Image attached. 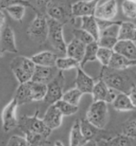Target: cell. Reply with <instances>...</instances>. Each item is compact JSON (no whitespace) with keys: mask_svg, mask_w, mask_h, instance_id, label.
I'll return each mask as SVG.
<instances>
[{"mask_svg":"<svg viewBox=\"0 0 136 146\" xmlns=\"http://www.w3.org/2000/svg\"><path fill=\"white\" fill-rule=\"evenodd\" d=\"M98 47H99V46H98V43L96 41L86 44L84 57L82 59V61L80 62V66L83 68L84 66V64H87L88 62H93V61H94V60H97L96 54H97Z\"/></svg>","mask_w":136,"mask_h":146,"instance_id":"cell-27","label":"cell"},{"mask_svg":"<svg viewBox=\"0 0 136 146\" xmlns=\"http://www.w3.org/2000/svg\"><path fill=\"white\" fill-rule=\"evenodd\" d=\"M54 104L59 109V111L62 113L64 116H70V115H73L75 113H77V111H78L77 105H74L63 99L58 100L57 102H55Z\"/></svg>","mask_w":136,"mask_h":146,"instance_id":"cell-30","label":"cell"},{"mask_svg":"<svg viewBox=\"0 0 136 146\" xmlns=\"http://www.w3.org/2000/svg\"><path fill=\"white\" fill-rule=\"evenodd\" d=\"M113 54V49L99 46L98 50H97L96 59L101 64H102L103 66H108L109 62H110L111 58H112Z\"/></svg>","mask_w":136,"mask_h":146,"instance_id":"cell-33","label":"cell"},{"mask_svg":"<svg viewBox=\"0 0 136 146\" xmlns=\"http://www.w3.org/2000/svg\"><path fill=\"white\" fill-rule=\"evenodd\" d=\"M128 95H129L131 101H132L133 106L136 109V85L135 84H133L132 86V88H131L130 92L128 93Z\"/></svg>","mask_w":136,"mask_h":146,"instance_id":"cell-41","label":"cell"},{"mask_svg":"<svg viewBox=\"0 0 136 146\" xmlns=\"http://www.w3.org/2000/svg\"><path fill=\"white\" fill-rule=\"evenodd\" d=\"M7 144L9 146H12V145H17V146L29 145L27 138L25 136H19V135H13V136H11L9 138Z\"/></svg>","mask_w":136,"mask_h":146,"instance_id":"cell-38","label":"cell"},{"mask_svg":"<svg viewBox=\"0 0 136 146\" xmlns=\"http://www.w3.org/2000/svg\"><path fill=\"white\" fill-rule=\"evenodd\" d=\"M86 118L98 129H103L109 120L107 103L104 101H94L86 112Z\"/></svg>","mask_w":136,"mask_h":146,"instance_id":"cell-4","label":"cell"},{"mask_svg":"<svg viewBox=\"0 0 136 146\" xmlns=\"http://www.w3.org/2000/svg\"><path fill=\"white\" fill-rule=\"evenodd\" d=\"M94 80L89 76L85 73L83 68L80 66L76 67V77H75V85L76 88L79 89L83 94H91L92 90L94 85Z\"/></svg>","mask_w":136,"mask_h":146,"instance_id":"cell-15","label":"cell"},{"mask_svg":"<svg viewBox=\"0 0 136 146\" xmlns=\"http://www.w3.org/2000/svg\"><path fill=\"white\" fill-rule=\"evenodd\" d=\"M130 64H131V66H132V65H136V59L135 60H130Z\"/></svg>","mask_w":136,"mask_h":146,"instance_id":"cell-44","label":"cell"},{"mask_svg":"<svg viewBox=\"0 0 136 146\" xmlns=\"http://www.w3.org/2000/svg\"><path fill=\"white\" fill-rule=\"evenodd\" d=\"M26 7H27L25 5L17 4V5H13V6H9L5 9H6L7 14L14 20L21 21L25 17V14H26Z\"/></svg>","mask_w":136,"mask_h":146,"instance_id":"cell-31","label":"cell"},{"mask_svg":"<svg viewBox=\"0 0 136 146\" xmlns=\"http://www.w3.org/2000/svg\"><path fill=\"white\" fill-rule=\"evenodd\" d=\"M118 12V4L116 0H103L99 2L94 11V17L103 20H113Z\"/></svg>","mask_w":136,"mask_h":146,"instance_id":"cell-10","label":"cell"},{"mask_svg":"<svg viewBox=\"0 0 136 146\" xmlns=\"http://www.w3.org/2000/svg\"><path fill=\"white\" fill-rule=\"evenodd\" d=\"M85 46L86 44L79 41L78 39L74 38L68 44H66V56L72 57L80 63L84 57Z\"/></svg>","mask_w":136,"mask_h":146,"instance_id":"cell-18","label":"cell"},{"mask_svg":"<svg viewBox=\"0 0 136 146\" xmlns=\"http://www.w3.org/2000/svg\"><path fill=\"white\" fill-rule=\"evenodd\" d=\"M99 0H81L72 5V16L74 17H83L94 16Z\"/></svg>","mask_w":136,"mask_h":146,"instance_id":"cell-13","label":"cell"},{"mask_svg":"<svg viewBox=\"0 0 136 146\" xmlns=\"http://www.w3.org/2000/svg\"><path fill=\"white\" fill-rule=\"evenodd\" d=\"M18 104L15 98L5 106L2 112V123L3 129L6 133L17 127L18 118L17 117V108Z\"/></svg>","mask_w":136,"mask_h":146,"instance_id":"cell-8","label":"cell"},{"mask_svg":"<svg viewBox=\"0 0 136 146\" xmlns=\"http://www.w3.org/2000/svg\"><path fill=\"white\" fill-rule=\"evenodd\" d=\"M58 74L56 66H42L36 65V69L33 74L32 81L47 84Z\"/></svg>","mask_w":136,"mask_h":146,"instance_id":"cell-14","label":"cell"},{"mask_svg":"<svg viewBox=\"0 0 136 146\" xmlns=\"http://www.w3.org/2000/svg\"><path fill=\"white\" fill-rule=\"evenodd\" d=\"M131 139H132V144L133 145H136V135H134V136H132V137H131Z\"/></svg>","mask_w":136,"mask_h":146,"instance_id":"cell-43","label":"cell"},{"mask_svg":"<svg viewBox=\"0 0 136 146\" xmlns=\"http://www.w3.org/2000/svg\"><path fill=\"white\" fill-rule=\"evenodd\" d=\"M122 10L127 17L136 18V3L132 0H124L122 4Z\"/></svg>","mask_w":136,"mask_h":146,"instance_id":"cell-35","label":"cell"},{"mask_svg":"<svg viewBox=\"0 0 136 146\" xmlns=\"http://www.w3.org/2000/svg\"><path fill=\"white\" fill-rule=\"evenodd\" d=\"M72 34H73V36H74V38L78 39L79 41L83 42L85 44H90V43L95 41L94 38L92 36H91V35L87 31H85V30H84L82 28L74 29L73 31H72Z\"/></svg>","mask_w":136,"mask_h":146,"instance_id":"cell-34","label":"cell"},{"mask_svg":"<svg viewBox=\"0 0 136 146\" xmlns=\"http://www.w3.org/2000/svg\"><path fill=\"white\" fill-rule=\"evenodd\" d=\"M119 70H114L107 66H103V73L101 74V79L109 87L113 88L120 93L127 94L130 92L133 84L131 82L127 74L118 72Z\"/></svg>","mask_w":136,"mask_h":146,"instance_id":"cell-2","label":"cell"},{"mask_svg":"<svg viewBox=\"0 0 136 146\" xmlns=\"http://www.w3.org/2000/svg\"><path fill=\"white\" fill-rule=\"evenodd\" d=\"M129 66H131L129 59L121 55L120 54L113 52L107 67L114 70H119V71H123V70L128 68Z\"/></svg>","mask_w":136,"mask_h":146,"instance_id":"cell-25","label":"cell"},{"mask_svg":"<svg viewBox=\"0 0 136 146\" xmlns=\"http://www.w3.org/2000/svg\"><path fill=\"white\" fill-rule=\"evenodd\" d=\"M113 52L120 54L129 60L136 59V44L130 40H118L113 48Z\"/></svg>","mask_w":136,"mask_h":146,"instance_id":"cell-17","label":"cell"},{"mask_svg":"<svg viewBox=\"0 0 136 146\" xmlns=\"http://www.w3.org/2000/svg\"><path fill=\"white\" fill-rule=\"evenodd\" d=\"M124 134L129 137H132L136 135V121L130 123L124 129Z\"/></svg>","mask_w":136,"mask_h":146,"instance_id":"cell-40","label":"cell"},{"mask_svg":"<svg viewBox=\"0 0 136 146\" xmlns=\"http://www.w3.org/2000/svg\"><path fill=\"white\" fill-rule=\"evenodd\" d=\"M83 94H84L80 91L79 89H77L76 87H75V88L70 89L65 93H64L62 99L66 101V102H68L70 104H74V105H77L78 106V104L80 103V100H81Z\"/></svg>","mask_w":136,"mask_h":146,"instance_id":"cell-32","label":"cell"},{"mask_svg":"<svg viewBox=\"0 0 136 146\" xmlns=\"http://www.w3.org/2000/svg\"><path fill=\"white\" fill-rule=\"evenodd\" d=\"M45 11H46L50 18L56 20V21L62 24L66 22L69 17L72 15L71 10H70V13H69L68 7L65 6L64 3H61V2L57 3L55 1H53V0H51V1L47 4Z\"/></svg>","mask_w":136,"mask_h":146,"instance_id":"cell-12","label":"cell"},{"mask_svg":"<svg viewBox=\"0 0 136 146\" xmlns=\"http://www.w3.org/2000/svg\"><path fill=\"white\" fill-rule=\"evenodd\" d=\"M27 36L37 44H43L48 36V21L42 14H37L27 28Z\"/></svg>","mask_w":136,"mask_h":146,"instance_id":"cell-5","label":"cell"},{"mask_svg":"<svg viewBox=\"0 0 136 146\" xmlns=\"http://www.w3.org/2000/svg\"><path fill=\"white\" fill-rule=\"evenodd\" d=\"M14 98L16 99L18 106L19 105H23V104L33 102L32 94H31V90H30L28 82L19 84V86L17 89Z\"/></svg>","mask_w":136,"mask_h":146,"instance_id":"cell-20","label":"cell"},{"mask_svg":"<svg viewBox=\"0 0 136 146\" xmlns=\"http://www.w3.org/2000/svg\"><path fill=\"white\" fill-rule=\"evenodd\" d=\"M80 129H81L83 136L86 140L87 143L91 140H93L98 130V128H96L94 125H93L86 118L82 119L80 121Z\"/></svg>","mask_w":136,"mask_h":146,"instance_id":"cell-28","label":"cell"},{"mask_svg":"<svg viewBox=\"0 0 136 146\" xmlns=\"http://www.w3.org/2000/svg\"><path fill=\"white\" fill-rule=\"evenodd\" d=\"M28 83H29L30 90H31L33 102H34V101L37 102V101L44 100L45 94H46V89H47L46 84L38 82H34L32 80L28 81Z\"/></svg>","mask_w":136,"mask_h":146,"instance_id":"cell-26","label":"cell"},{"mask_svg":"<svg viewBox=\"0 0 136 146\" xmlns=\"http://www.w3.org/2000/svg\"><path fill=\"white\" fill-rule=\"evenodd\" d=\"M17 127L22 131L29 145H47L50 144L48 137L52 131L43 119L38 117V111L33 116L23 115L18 119Z\"/></svg>","mask_w":136,"mask_h":146,"instance_id":"cell-1","label":"cell"},{"mask_svg":"<svg viewBox=\"0 0 136 146\" xmlns=\"http://www.w3.org/2000/svg\"><path fill=\"white\" fill-rule=\"evenodd\" d=\"M118 40L136 41V25L133 22H122L120 25Z\"/></svg>","mask_w":136,"mask_h":146,"instance_id":"cell-23","label":"cell"},{"mask_svg":"<svg viewBox=\"0 0 136 146\" xmlns=\"http://www.w3.org/2000/svg\"><path fill=\"white\" fill-rule=\"evenodd\" d=\"M108 144L111 145H131L132 144V139L127 135H119V136L113 138L108 142Z\"/></svg>","mask_w":136,"mask_h":146,"instance_id":"cell-37","label":"cell"},{"mask_svg":"<svg viewBox=\"0 0 136 146\" xmlns=\"http://www.w3.org/2000/svg\"><path fill=\"white\" fill-rule=\"evenodd\" d=\"M17 4L25 5L26 7L31 6V4L27 0H0V9L2 8L5 9L9 6H13V5H17Z\"/></svg>","mask_w":136,"mask_h":146,"instance_id":"cell-39","label":"cell"},{"mask_svg":"<svg viewBox=\"0 0 136 146\" xmlns=\"http://www.w3.org/2000/svg\"><path fill=\"white\" fill-rule=\"evenodd\" d=\"M118 38L114 36H100L98 39V46H103V47H107L113 49L114 44L117 43Z\"/></svg>","mask_w":136,"mask_h":146,"instance_id":"cell-36","label":"cell"},{"mask_svg":"<svg viewBox=\"0 0 136 146\" xmlns=\"http://www.w3.org/2000/svg\"><path fill=\"white\" fill-rule=\"evenodd\" d=\"M81 18H82L81 28L85 30V31H87L94 38L95 41L97 42L100 36V30L98 27L96 18L94 17V16L83 17Z\"/></svg>","mask_w":136,"mask_h":146,"instance_id":"cell-22","label":"cell"},{"mask_svg":"<svg viewBox=\"0 0 136 146\" xmlns=\"http://www.w3.org/2000/svg\"><path fill=\"white\" fill-rule=\"evenodd\" d=\"M27 1H28V0H27Z\"/></svg>","mask_w":136,"mask_h":146,"instance_id":"cell-48","label":"cell"},{"mask_svg":"<svg viewBox=\"0 0 136 146\" xmlns=\"http://www.w3.org/2000/svg\"><path fill=\"white\" fill-rule=\"evenodd\" d=\"M1 30H2V27H0V33H1Z\"/></svg>","mask_w":136,"mask_h":146,"instance_id":"cell-46","label":"cell"},{"mask_svg":"<svg viewBox=\"0 0 136 146\" xmlns=\"http://www.w3.org/2000/svg\"><path fill=\"white\" fill-rule=\"evenodd\" d=\"M113 106L115 110L121 111V112H127V111L135 110V107L131 101L129 95L124 93H118L113 101Z\"/></svg>","mask_w":136,"mask_h":146,"instance_id":"cell-21","label":"cell"},{"mask_svg":"<svg viewBox=\"0 0 136 146\" xmlns=\"http://www.w3.org/2000/svg\"><path fill=\"white\" fill-rule=\"evenodd\" d=\"M63 117L64 115L59 111V109L54 104H50V106L44 115L43 121L50 129L54 130L61 126Z\"/></svg>","mask_w":136,"mask_h":146,"instance_id":"cell-16","label":"cell"},{"mask_svg":"<svg viewBox=\"0 0 136 146\" xmlns=\"http://www.w3.org/2000/svg\"><path fill=\"white\" fill-rule=\"evenodd\" d=\"M31 58L36 65H42V66H55L57 55L50 51H43L34 54Z\"/></svg>","mask_w":136,"mask_h":146,"instance_id":"cell-19","label":"cell"},{"mask_svg":"<svg viewBox=\"0 0 136 146\" xmlns=\"http://www.w3.org/2000/svg\"><path fill=\"white\" fill-rule=\"evenodd\" d=\"M80 65V63L72 57H57L56 63H55V66L58 68V70L64 71V70H70L76 68Z\"/></svg>","mask_w":136,"mask_h":146,"instance_id":"cell-29","label":"cell"},{"mask_svg":"<svg viewBox=\"0 0 136 146\" xmlns=\"http://www.w3.org/2000/svg\"><path fill=\"white\" fill-rule=\"evenodd\" d=\"M70 145H84L86 144L87 142L83 136L81 129H80V121L76 120L74 123L71 133H70V140H69Z\"/></svg>","mask_w":136,"mask_h":146,"instance_id":"cell-24","label":"cell"},{"mask_svg":"<svg viewBox=\"0 0 136 146\" xmlns=\"http://www.w3.org/2000/svg\"><path fill=\"white\" fill-rule=\"evenodd\" d=\"M17 47L16 44V36L13 29L9 26L2 27L0 33V54L17 53Z\"/></svg>","mask_w":136,"mask_h":146,"instance_id":"cell-11","label":"cell"},{"mask_svg":"<svg viewBox=\"0 0 136 146\" xmlns=\"http://www.w3.org/2000/svg\"><path fill=\"white\" fill-rule=\"evenodd\" d=\"M118 93V91L109 87L102 79H100L94 84L91 94L93 95L94 101H104L107 104H112Z\"/></svg>","mask_w":136,"mask_h":146,"instance_id":"cell-9","label":"cell"},{"mask_svg":"<svg viewBox=\"0 0 136 146\" xmlns=\"http://www.w3.org/2000/svg\"><path fill=\"white\" fill-rule=\"evenodd\" d=\"M132 1H133V2H135V3H136V0H132Z\"/></svg>","mask_w":136,"mask_h":146,"instance_id":"cell-47","label":"cell"},{"mask_svg":"<svg viewBox=\"0 0 136 146\" xmlns=\"http://www.w3.org/2000/svg\"><path fill=\"white\" fill-rule=\"evenodd\" d=\"M5 22H6V15L0 9V27H3L5 26Z\"/></svg>","mask_w":136,"mask_h":146,"instance_id":"cell-42","label":"cell"},{"mask_svg":"<svg viewBox=\"0 0 136 146\" xmlns=\"http://www.w3.org/2000/svg\"><path fill=\"white\" fill-rule=\"evenodd\" d=\"M64 82L65 79L64 74L62 71H59L58 74L46 84V94L44 98L45 103L48 104H54L58 100L62 99Z\"/></svg>","mask_w":136,"mask_h":146,"instance_id":"cell-7","label":"cell"},{"mask_svg":"<svg viewBox=\"0 0 136 146\" xmlns=\"http://www.w3.org/2000/svg\"><path fill=\"white\" fill-rule=\"evenodd\" d=\"M54 145H64L62 142H60V141H56V142H54Z\"/></svg>","mask_w":136,"mask_h":146,"instance_id":"cell-45","label":"cell"},{"mask_svg":"<svg viewBox=\"0 0 136 146\" xmlns=\"http://www.w3.org/2000/svg\"><path fill=\"white\" fill-rule=\"evenodd\" d=\"M10 67L15 76L18 80L19 84H23L32 79L33 74L36 69V64L31 58L26 56H17L12 60Z\"/></svg>","mask_w":136,"mask_h":146,"instance_id":"cell-3","label":"cell"},{"mask_svg":"<svg viewBox=\"0 0 136 146\" xmlns=\"http://www.w3.org/2000/svg\"><path fill=\"white\" fill-rule=\"evenodd\" d=\"M48 21V36L47 39L49 40L51 46L63 54H66V44L64 38V24L60 23L56 20L50 18Z\"/></svg>","mask_w":136,"mask_h":146,"instance_id":"cell-6","label":"cell"}]
</instances>
